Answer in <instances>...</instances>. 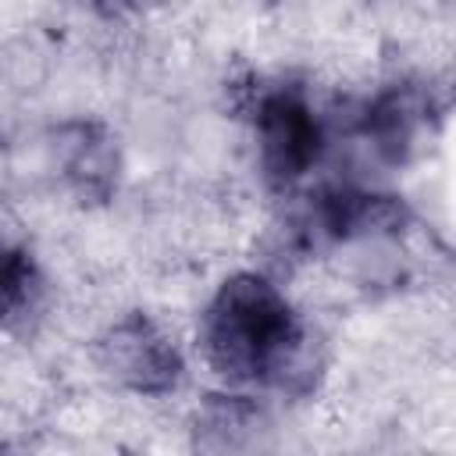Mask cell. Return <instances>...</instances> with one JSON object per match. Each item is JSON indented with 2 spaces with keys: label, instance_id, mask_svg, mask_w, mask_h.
Returning <instances> with one entry per match:
<instances>
[{
  "label": "cell",
  "instance_id": "6da1fadb",
  "mask_svg": "<svg viewBox=\"0 0 456 456\" xmlns=\"http://www.w3.org/2000/svg\"><path fill=\"white\" fill-rule=\"evenodd\" d=\"M203 363L228 385H267L292 395L321 370L314 338L285 292L260 271H235L200 317Z\"/></svg>",
  "mask_w": 456,
  "mask_h": 456
},
{
  "label": "cell",
  "instance_id": "7a4b0ae2",
  "mask_svg": "<svg viewBox=\"0 0 456 456\" xmlns=\"http://www.w3.org/2000/svg\"><path fill=\"white\" fill-rule=\"evenodd\" d=\"M249 118H253L256 160L264 178L278 189L303 182L314 171L324 146L321 121L306 103V96L292 86L260 89L249 100Z\"/></svg>",
  "mask_w": 456,
  "mask_h": 456
},
{
  "label": "cell",
  "instance_id": "3957f363",
  "mask_svg": "<svg viewBox=\"0 0 456 456\" xmlns=\"http://www.w3.org/2000/svg\"><path fill=\"white\" fill-rule=\"evenodd\" d=\"M100 370L135 395H167L185 378L175 335L150 314H125L96 338Z\"/></svg>",
  "mask_w": 456,
  "mask_h": 456
},
{
  "label": "cell",
  "instance_id": "277c9868",
  "mask_svg": "<svg viewBox=\"0 0 456 456\" xmlns=\"http://www.w3.org/2000/svg\"><path fill=\"white\" fill-rule=\"evenodd\" d=\"M57 160L68 189L82 203H103L118 189V146L96 121H71L57 132Z\"/></svg>",
  "mask_w": 456,
  "mask_h": 456
},
{
  "label": "cell",
  "instance_id": "5b68a950",
  "mask_svg": "<svg viewBox=\"0 0 456 456\" xmlns=\"http://www.w3.org/2000/svg\"><path fill=\"white\" fill-rule=\"evenodd\" d=\"M428 114H431V100L420 89L395 86L363 110V132L370 135L378 153H385L388 160H399L417 139V132L428 125Z\"/></svg>",
  "mask_w": 456,
  "mask_h": 456
},
{
  "label": "cell",
  "instance_id": "8992f818",
  "mask_svg": "<svg viewBox=\"0 0 456 456\" xmlns=\"http://www.w3.org/2000/svg\"><path fill=\"white\" fill-rule=\"evenodd\" d=\"M43 271L25 246H0V331L28 324L43 303Z\"/></svg>",
  "mask_w": 456,
  "mask_h": 456
},
{
  "label": "cell",
  "instance_id": "52a82bcc",
  "mask_svg": "<svg viewBox=\"0 0 456 456\" xmlns=\"http://www.w3.org/2000/svg\"><path fill=\"white\" fill-rule=\"evenodd\" d=\"M142 0H96V7H103L107 14H125V11H135Z\"/></svg>",
  "mask_w": 456,
  "mask_h": 456
}]
</instances>
